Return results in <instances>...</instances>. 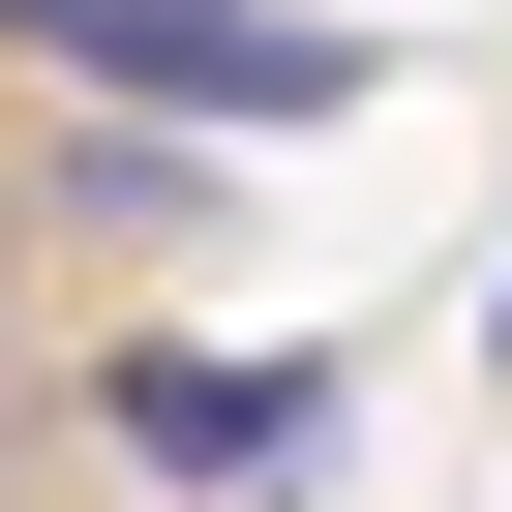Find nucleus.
<instances>
[{
    "label": "nucleus",
    "instance_id": "1",
    "mask_svg": "<svg viewBox=\"0 0 512 512\" xmlns=\"http://www.w3.org/2000/svg\"><path fill=\"white\" fill-rule=\"evenodd\" d=\"M61 91H121V121H211V151H272V121H362V31L332 0H0Z\"/></svg>",
    "mask_w": 512,
    "mask_h": 512
},
{
    "label": "nucleus",
    "instance_id": "2",
    "mask_svg": "<svg viewBox=\"0 0 512 512\" xmlns=\"http://www.w3.org/2000/svg\"><path fill=\"white\" fill-rule=\"evenodd\" d=\"M91 422H121V482H332V422H362V362H272V332H121L91 362Z\"/></svg>",
    "mask_w": 512,
    "mask_h": 512
},
{
    "label": "nucleus",
    "instance_id": "3",
    "mask_svg": "<svg viewBox=\"0 0 512 512\" xmlns=\"http://www.w3.org/2000/svg\"><path fill=\"white\" fill-rule=\"evenodd\" d=\"M241 512H302V482H241Z\"/></svg>",
    "mask_w": 512,
    "mask_h": 512
}]
</instances>
